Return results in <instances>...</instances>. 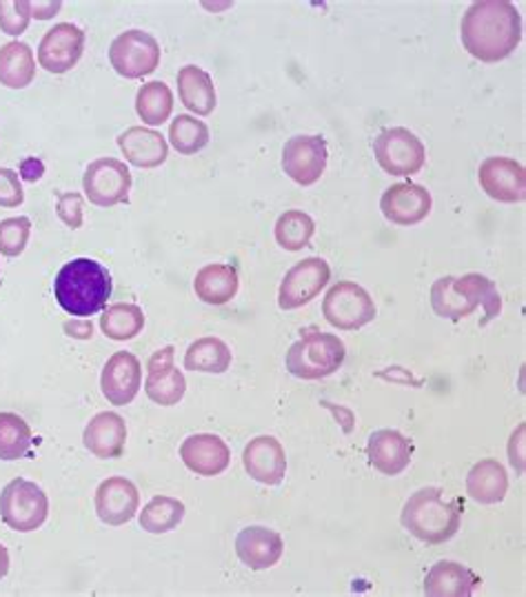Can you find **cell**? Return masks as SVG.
I'll return each mask as SVG.
<instances>
[{
	"mask_svg": "<svg viewBox=\"0 0 526 597\" xmlns=\"http://www.w3.org/2000/svg\"><path fill=\"white\" fill-rule=\"evenodd\" d=\"M460 39L473 59L499 63L522 43V17L506 0H479L464 12Z\"/></svg>",
	"mask_w": 526,
	"mask_h": 597,
	"instance_id": "1",
	"label": "cell"
},
{
	"mask_svg": "<svg viewBox=\"0 0 526 597\" xmlns=\"http://www.w3.org/2000/svg\"><path fill=\"white\" fill-rule=\"evenodd\" d=\"M54 296L63 311L76 318H90L105 309L112 296L110 271L90 258L68 263L54 282Z\"/></svg>",
	"mask_w": 526,
	"mask_h": 597,
	"instance_id": "2",
	"label": "cell"
},
{
	"mask_svg": "<svg viewBox=\"0 0 526 597\" xmlns=\"http://www.w3.org/2000/svg\"><path fill=\"white\" fill-rule=\"evenodd\" d=\"M460 519V502L444 497V491L437 486H424L415 491L400 513L402 526L415 539L426 544L448 542L457 533Z\"/></svg>",
	"mask_w": 526,
	"mask_h": 597,
	"instance_id": "3",
	"label": "cell"
},
{
	"mask_svg": "<svg viewBox=\"0 0 526 597\" xmlns=\"http://www.w3.org/2000/svg\"><path fill=\"white\" fill-rule=\"evenodd\" d=\"M347 358V347L338 336L309 333L291 344L287 371L300 380H320L333 375Z\"/></svg>",
	"mask_w": 526,
	"mask_h": 597,
	"instance_id": "4",
	"label": "cell"
},
{
	"mask_svg": "<svg viewBox=\"0 0 526 597\" xmlns=\"http://www.w3.org/2000/svg\"><path fill=\"white\" fill-rule=\"evenodd\" d=\"M50 513V500L45 491L30 480H12L0 493V517L19 533H32L41 528Z\"/></svg>",
	"mask_w": 526,
	"mask_h": 597,
	"instance_id": "5",
	"label": "cell"
},
{
	"mask_svg": "<svg viewBox=\"0 0 526 597\" xmlns=\"http://www.w3.org/2000/svg\"><path fill=\"white\" fill-rule=\"evenodd\" d=\"M322 313L331 327L340 331H355L373 322L375 305L364 287L342 280L327 291Z\"/></svg>",
	"mask_w": 526,
	"mask_h": 597,
	"instance_id": "6",
	"label": "cell"
},
{
	"mask_svg": "<svg viewBox=\"0 0 526 597\" xmlns=\"http://www.w3.org/2000/svg\"><path fill=\"white\" fill-rule=\"evenodd\" d=\"M373 154L378 165L391 176H413L426 161L422 141L404 127L382 130L373 141Z\"/></svg>",
	"mask_w": 526,
	"mask_h": 597,
	"instance_id": "7",
	"label": "cell"
},
{
	"mask_svg": "<svg viewBox=\"0 0 526 597\" xmlns=\"http://www.w3.org/2000/svg\"><path fill=\"white\" fill-rule=\"evenodd\" d=\"M110 63L123 79L136 81L149 76L161 65V45L143 30H127L114 39L110 48Z\"/></svg>",
	"mask_w": 526,
	"mask_h": 597,
	"instance_id": "8",
	"label": "cell"
},
{
	"mask_svg": "<svg viewBox=\"0 0 526 597\" xmlns=\"http://www.w3.org/2000/svg\"><path fill=\"white\" fill-rule=\"evenodd\" d=\"M83 187L92 205L114 207L130 200L132 172L116 158H99L87 167Z\"/></svg>",
	"mask_w": 526,
	"mask_h": 597,
	"instance_id": "9",
	"label": "cell"
},
{
	"mask_svg": "<svg viewBox=\"0 0 526 597\" xmlns=\"http://www.w3.org/2000/svg\"><path fill=\"white\" fill-rule=\"evenodd\" d=\"M327 161L329 152L327 141L322 136H307V134L293 136L291 141H287L282 150L285 174L302 187H311L322 178Z\"/></svg>",
	"mask_w": 526,
	"mask_h": 597,
	"instance_id": "10",
	"label": "cell"
},
{
	"mask_svg": "<svg viewBox=\"0 0 526 597\" xmlns=\"http://www.w3.org/2000/svg\"><path fill=\"white\" fill-rule=\"evenodd\" d=\"M331 269L322 258H305L302 263L293 265L278 291V305L285 311L300 309L309 305L329 282Z\"/></svg>",
	"mask_w": 526,
	"mask_h": 597,
	"instance_id": "11",
	"label": "cell"
},
{
	"mask_svg": "<svg viewBox=\"0 0 526 597\" xmlns=\"http://www.w3.org/2000/svg\"><path fill=\"white\" fill-rule=\"evenodd\" d=\"M85 52V32L72 23L54 25L39 45V63L50 74H68Z\"/></svg>",
	"mask_w": 526,
	"mask_h": 597,
	"instance_id": "12",
	"label": "cell"
},
{
	"mask_svg": "<svg viewBox=\"0 0 526 597\" xmlns=\"http://www.w3.org/2000/svg\"><path fill=\"white\" fill-rule=\"evenodd\" d=\"M477 178L484 194L497 203L513 205L526 200V172L513 158H486L477 169Z\"/></svg>",
	"mask_w": 526,
	"mask_h": 597,
	"instance_id": "13",
	"label": "cell"
},
{
	"mask_svg": "<svg viewBox=\"0 0 526 597\" xmlns=\"http://www.w3.org/2000/svg\"><path fill=\"white\" fill-rule=\"evenodd\" d=\"M431 205L433 200L429 189L415 183L391 185L380 198L382 216L398 227L420 225L431 214Z\"/></svg>",
	"mask_w": 526,
	"mask_h": 597,
	"instance_id": "14",
	"label": "cell"
},
{
	"mask_svg": "<svg viewBox=\"0 0 526 597\" xmlns=\"http://www.w3.org/2000/svg\"><path fill=\"white\" fill-rule=\"evenodd\" d=\"M187 380L174 364V347H163L147 362L145 393L161 406H174L185 398Z\"/></svg>",
	"mask_w": 526,
	"mask_h": 597,
	"instance_id": "15",
	"label": "cell"
},
{
	"mask_svg": "<svg viewBox=\"0 0 526 597\" xmlns=\"http://www.w3.org/2000/svg\"><path fill=\"white\" fill-rule=\"evenodd\" d=\"M143 387V367L141 360L130 351L114 353L101 375V389L103 395L114 406H127L134 402Z\"/></svg>",
	"mask_w": 526,
	"mask_h": 597,
	"instance_id": "16",
	"label": "cell"
},
{
	"mask_svg": "<svg viewBox=\"0 0 526 597\" xmlns=\"http://www.w3.org/2000/svg\"><path fill=\"white\" fill-rule=\"evenodd\" d=\"M141 506L138 486L127 477H107L96 491V513L110 526L132 522Z\"/></svg>",
	"mask_w": 526,
	"mask_h": 597,
	"instance_id": "17",
	"label": "cell"
},
{
	"mask_svg": "<svg viewBox=\"0 0 526 597\" xmlns=\"http://www.w3.org/2000/svg\"><path fill=\"white\" fill-rule=\"evenodd\" d=\"M181 460L196 475L214 477L227 471L231 451L223 438L214 433H196L181 444Z\"/></svg>",
	"mask_w": 526,
	"mask_h": 597,
	"instance_id": "18",
	"label": "cell"
},
{
	"mask_svg": "<svg viewBox=\"0 0 526 597\" xmlns=\"http://www.w3.org/2000/svg\"><path fill=\"white\" fill-rule=\"evenodd\" d=\"M243 464L256 482L278 486L287 473L285 446L274 435H258L245 446Z\"/></svg>",
	"mask_w": 526,
	"mask_h": 597,
	"instance_id": "19",
	"label": "cell"
},
{
	"mask_svg": "<svg viewBox=\"0 0 526 597\" xmlns=\"http://www.w3.org/2000/svg\"><path fill=\"white\" fill-rule=\"evenodd\" d=\"M236 553L251 570H265L280 562L285 542L278 531L265 526H247L236 537Z\"/></svg>",
	"mask_w": 526,
	"mask_h": 597,
	"instance_id": "20",
	"label": "cell"
},
{
	"mask_svg": "<svg viewBox=\"0 0 526 597\" xmlns=\"http://www.w3.org/2000/svg\"><path fill=\"white\" fill-rule=\"evenodd\" d=\"M367 457L382 475H400L413 457V444L395 429H380L371 433L367 444Z\"/></svg>",
	"mask_w": 526,
	"mask_h": 597,
	"instance_id": "21",
	"label": "cell"
},
{
	"mask_svg": "<svg viewBox=\"0 0 526 597\" xmlns=\"http://www.w3.org/2000/svg\"><path fill=\"white\" fill-rule=\"evenodd\" d=\"M83 442L87 451L101 460H114L123 455L127 442V424L123 415L114 411H103L94 415L85 426Z\"/></svg>",
	"mask_w": 526,
	"mask_h": 597,
	"instance_id": "22",
	"label": "cell"
},
{
	"mask_svg": "<svg viewBox=\"0 0 526 597\" xmlns=\"http://www.w3.org/2000/svg\"><path fill=\"white\" fill-rule=\"evenodd\" d=\"M118 147L127 163L141 169H156L169 156V147L163 134L149 127H130L118 136Z\"/></svg>",
	"mask_w": 526,
	"mask_h": 597,
	"instance_id": "23",
	"label": "cell"
},
{
	"mask_svg": "<svg viewBox=\"0 0 526 597\" xmlns=\"http://www.w3.org/2000/svg\"><path fill=\"white\" fill-rule=\"evenodd\" d=\"M479 586V577L451 559H440L424 577V595L429 597H471Z\"/></svg>",
	"mask_w": 526,
	"mask_h": 597,
	"instance_id": "24",
	"label": "cell"
},
{
	"mask_svg": "<svg viewBox=\"0 0 526 597\" xmlns=\"http://www.w3.org/2000/svg\"><path fill=\"white\" fill-rule=\"evenodd\" d=\"M181 103L196 116H209L216 110V88L212 76L198 65H187L178 72Z\"/></svg>",
	"mask_w": 526,
	"mask_h": 597,
	"instance_id": "25",
	"label": "cell"
},
{
	"mask_svg": "<svg viewBox=\"0 0 526 597\" xmlns=\"http://www.w3.org/2000/svg\"><path fill=\"white\" fill-rule=\"evenodd\" d=\"M508 491V475L497 460H479L466 475V493L479 504H497Z\"/></svg>",
	"mask_w": 526,
	"mask_h": 597,
	"instance_id": "26",
	"label": "cell"
},
{
	"mask_svg": "<svg viewBox=\"0 0 526 597\" xmlns=\"http://www.w3.org/2000/svg\"><path fill=\"white\" fill-rule=\"evenodd\" d=\"M240 287L238 271L231 265H205L194 280L196 296L214 307L227 305L236 298Z\"/></svg>",
	"mask_w": 526,
	"mask_h": 597,
	"instance_id": "27",
	"label": "cell"
},
{
	"mask_svg": "<svg viewBox=\"0 0 526 597\" xmlns=\"http://www.w3.org/2000/svg\"><path fill=\"white\" fill-rule=\"evenodd\" d=\"M37 79V59L30 45L8 43L0 48V85L10 90H25Z\"/></svg>",
	"mask_w": 526,
	"mask_h": 597,
	"instance_id": "28",
	"label": "cell"
},
{
	"mask_svg": "<svg viewBox=\"0 0 526 597\" xmlns=\"http://www.w3.org/2000/svg\"><path fill=\"white\" fill-rule=\"evenodd\" d=\"M453 289L464 296L471 305L484 309V320L482 327L495 320L502 313V298L497 294V287L493 280H488L482 274H466L462 278H455Z\"/></svg>",
	"mask_w": 526,
	"mask_h": 597,
	"instance_id": "29",
	"label": "cell"
},
{
	"mask_svg": "<svg viewBox=\"0 0 526 597\" xmlns=\"http://www.w3.org/2000/svg\"><path fill=\"white\" fill-rule=\"evenodd\" d=\"M231 367V349L220 338H200L185 353V369L198 373H225Z\"/></svg>",
	"mask_w": 526,
	"mask_h": 597,
	"instance_id": "30",
	"label": "cell"
},
{
	"mask_svg": "<svg viewBox=\"0 0 526 597\" xmlns=\"http://www.w3.org/2000/svg\"><path fill=\"white\" fill-rule=\"evenodd\" d=\"M136 112H138L141 121L152 125V127L167 123L172 112H174L172 90L161 81H152V83L143 85L138 96H136Z\"/></svg>",
	"mask_w": 526,
	"mask_h": 597,
	"instance_id": "31",
	"label": "cell"
},
{
	"mask_svg": "<svg viewBox=\"0 0 526 597\" xmlns=\"http://www.w3.org/2000/svg\"><path fill=\"white\" fill-rule=\"evenodd\" d=\"M145 327V313L138 305H112L101 318V329L110 340L125 342L136 338Z\"/></svg>",
	"mask_w": 526,
	"mask_h": 597,
	"instance_id": "32",
	"label": "cell"
},
{
	"mask_svg": "<svg viewBox=\"0 0 526 597\" xmlns=\"http://www.w3.org/2000/svg\"><path fill=\"white\" fill-rule=\"evenodd\" d=\"M32 429L17 413H0V460L14 462L30 453Z\"/></svg>",
	"mask_w": 526,
	"mask_h": 597,
	"instance_id": "33",
	"label": "cell"
},
{
	"mask_svg": "<svg viewBox=\"0 0 526 597\" xmlns=\"http://www.w3.org/2000/svg\"><path fill=\"white\" fill-rule=\"evenodd\" d=\"M274 234H276V243L282 249L300 251V249L309 247V243L316 234V223L309 214H305L300 209H291L278 218Z\"/></svg>",
	"mask_w": 526,
	"mask_h": 597,
	"instance_id": "34",
	"label": "cell"
},
{
	"mask_svg": "<svg viewBox=\"0 0 526 597\" xmlns=\"http://www.w3.org/2000/svg\"><path fill=\"white\" fill-rule=\"evenodd\" d=\"M185 517V504L176 497L156 495L141 513V526L147 533L161 535L174 531Z\"/></svg>",
	"mask_w": 526,
	"mask_h": 597,
	"instance_id": "35",
	"label": "cell"
},
{
	"mask_svg": "<svg viewBox=\"0 0 526 597\" xmlns=\"http://www.w3.org/2000/svg\"><path fill=\"white\" fill-rule=\"evenodd\" d=\"M169 141L183 156H194L209 145V127L196 116H178L169 127Z\"/></svg>",
	"mask_w": 526,
	"mask_h": 597,
	"instance_id": "36",
	"label": "cell"
},
{
	"mask_svg": "<svg viewBox=\"0 0 526 597\" xmlns=\"http://www.w3.org/2000/svg\"><path fill=\"white\" fill-rule=\"evenodd\" d=\"M453 282H455L453 276H444V278L433 282V287H431V307L440 318L462 320V318L471 316L477 307L471 305L464 296H460L453 289Z\"/></svg>",
	"mask_w": 526,
	"mask_h": 597,
	"instance_id": "37",
	"label": "cell"
},
{
	"mask_svg": "<svg viewBox=\"0 0 526 597\" xmlns=\"http://www.w3.org/2000/svg\"><path fill=\"white\" fill-rule=\"evenodd\" d=\"M30 234L32 220L25 216L0 220V254L8 258H19L30 243Z\"/></svg>",
	"mask_w": 526,
	"mask_h": 597,
	"instance_id": "38",
	"label": "cell"
},
{
	"mask_svg": "<svg viewBox=\"0 0 526 597\" xmlns=\"http://www.w3.org/2000/svg\"><path fill=\"white\" fill-rule=\"evenodd\" d=\"M32 21L30 0H0V30L10 37H21Z\"/></svg>",
	"mask_w": 526,
	"mask_h": 597,
	"instance_id": "39",
	"label": "cell"
},
{
	"mask_svg": "<svg viewBox=\"0 0 526 597\" xmlns=\"http://www.w3.org/2000/svg\"><path fill=\"white\" fill-rule=\"evenodd\" d=\"M56 214L59 218L70 227V229H81L85 220V209H83V196L76 192H68L59 196L56 203Z\"/></svg>",
	"mask_w": 526,
	"mask_h": 597,
	"instance_id": "40",
	"label": "cell"
},
{
	"mask_svg": "<svg viewBox=\"0 0 526 597\" xmlns=\"http://www.w3.org/2000/svg\"><path fill=\"white\" fill-rule=\"evenodd\" d=\"M23 200H25V192H23L19 174L12 169H0V207L14 209L23 205Z\"/></svg>",
	"mask_w": 526,
	"mask_h": 597,
	"instance_id": "41",
	"label": "cell"
},
{
	"mask_svg": "<svg viewBox=\"0 0 526 597\" xmlns=\"http://www.w3.org/2000/svg\"><path fill=\"white\" fill-rule=\"evenodd\" d=\"M508 455H510V464L517 466V473H522L524 471V424H519V429L510 435Z\"/></svg>",
	"mask_w": 526,
	"mask_h": 597,
	"instance_id": "42",
	"label": "cell"
},
{
	"mask_svg": "<svg viewBox=\"0 0 526 597\" xmlns=\"http://www.w3.org/2000/svg\"><path fill=\"white\" fill-rule=\"evenodd\" d=\"M21 178L28 183H39L45 176V165L41 158H25L19 167Z\"/></svg>",
	"mask_w": 526,
	"mask_h": 597,
	"instance_id": "43",
	"label": "cell"
},
{
	"mask_svg": "<svg viewBox=\"0 0 526 597\" xmlns=\"http://www.w3.org/2000/svg\"><path fill=\"white\" fill-rule=\"evenodd\" d=\"M61 8H63L61 0H56V3L54 0H37V3H32V17L39 21H48L54 14H59Z\"/></svg>",
	"mask_w": 526,
	"mask_h": 597,
	"instance_id": "44",
	"label": "cell"
},
{
	"mask_svg": "<svg viewBox=\"0 0 526 597\" xmlns=\"http://www.w3.org/2000/svg\"><path fill=\"white\" fill-rule=\"evenodd\" d=\"M65 333L76 340H92L94 325L92 320H72V322H65Z\"/></svg>",
	"mask_w": 526,
	"mask_h": 597,
	"instance_id": "45",
	"label": "cell"
},
{
	"mask_svg": "<svg viewBox=\"0 0 526 597\" xmlns=\"http://www.w3.org/2000/svg\"><path fill=\"white\" fill-rule=\"evenodd\" d=\"M10 573V550L0 544V579Z\"/></svg>",
	"mask_w": 526,
	"mask_h": 597,
	"instance_id": "46",
	"label": "cell"
}]
</instances>
